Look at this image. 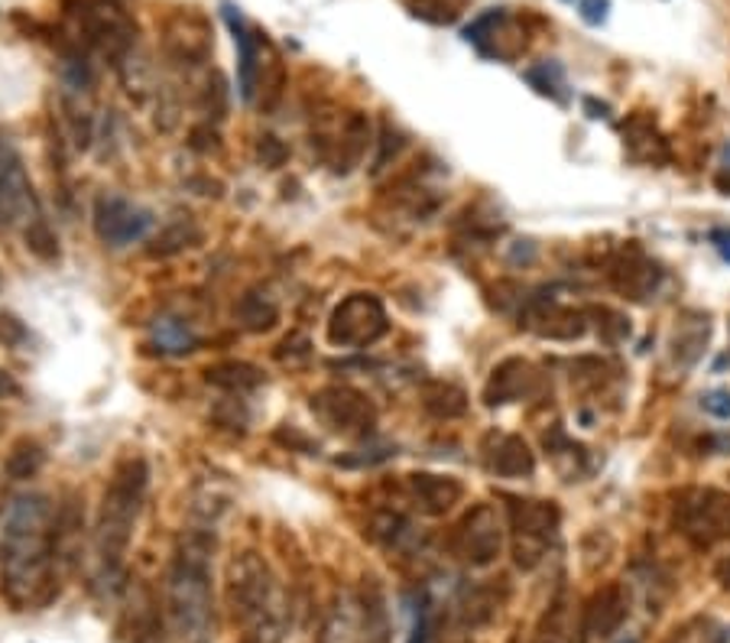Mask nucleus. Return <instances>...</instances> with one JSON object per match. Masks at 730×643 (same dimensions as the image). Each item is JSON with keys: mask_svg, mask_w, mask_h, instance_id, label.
Returning a JSON list of instances; mask_svg holds the SVG:
<instances>
[{"mask_svg": "<svg viewBox=\"0 0 730 643\" xmlns=\"http://www.w3.org/2000/svg\"><path fill=\"white\" fill-rule=\"evenodd\" d=\"M503 520L500 514L490 508V504H478L471 508L465 520L455 526V539H452V549L455 556L471 565V569H487L500 559L503 552Z\"/></svg>", "mask_w": 730, "mask_h": 643, "instance_id": "f8f14e48", "label": "nucleus"}, {"mask_svg": "<svg viewBox=\"0 0 730 643\" xmlns=\"http://www.w3.org/2000/svg\"><path fill=\"white\" fill-rule=\"evenodd\" d=\"M273 442L286 452H299V455H319V442L302 432L299 426H276L273 429Z\"/></svg>", "mask_w": 730, "mask_h": 643, "instance_id": "58836bf2", "label": "nucleus"}, {"mask_svg": "<svg viewBox=\"0 0 730 643\" xmlns=\"http://www.w3.org/2000/svg\"><path fill=\"white\" fill-rule=\"evenodd\" d=\"M189 146L195 153H202V156H212V153L222 150V133H218V128L212 121H202V124H195L192 133H189Z\"/></svg>", "mask_w": 730, "mask_h": 643, "instance_id": "37998d69", "label": "nucleus"}, {"mask_svg": "<svg viewBox=\"0 0 730 643\" xmlns=\"http://www.w3.org/2000/svg\"><path fill=\"white\" fill-rule=\"evenodd\" d=\"M376 143H380V153L373 156V176H376V172H383V169L390 166V159H396V156L406 150V136H403V133H399L396 128L383 124L380 133H376Z\"/></svg>", "mask_w": 730, "mask_h": 643, "instance_id": "ea45409f", "label": "nucleus"}, {"mask_svg": "<svg viewBox=\"0 0 730 643\" xmlns=\"http://www.w3.org/2000/svg\"><path fill=\"white\" fill-rule=\"evenodd\" d=\"M487 465L500 478H529L536 472V455H532V449H529V442L523 436L506 432L487 452Z\"/></svg>", "mask_w": 730, "mask_h": 643, "instance_id": "412c9836", "label": "nucleus"}, {"mask_svg": "<svg viewBox=\"0 0 730 643\" xmlns=\"http://www.w3.org/2000/svg\"><path fill=\"white\" fill-rule=\"evenodd\" d=\"M23 245H26V251H29L33 258L43 260V263H56V260L62 258L59 235L52 231V225H49L43 215H36V218L23 228Z\"/></svg>", "mask_w": 730, "mask_h": 643, "instance_id": "473e14b6", "label": "nucleus"}, {"mask_svg": "<svg viewBox=\"0 0 730 643\" xmlns=\"http://www.w3.org/2000/svg\"><path fill=\"white\" fill-rule=\"evenodd\" d=\"M608 13H610V0H582V20H585L588 26H601V23H608Z\"/></svg>", "mask_w": 730, "mask_h": 643, "instance_id": "49530a36", "label": "nucleus"}, {"mask_svg": "<svg viewBox=\"0 0 730 643\" xmlns=\"http://www.w3.org/2000/svg\"><path fill=\"white\" fill-rule=\"evenodd\" d=\"M153 342L163 355H189L199 348V335L192 332V325L172 315H163L153 322Z\"/></svg>", "mask_w": 730, "mask_h": 643, "instance_id": "2f4dec72", "label": "nucleus"}, {"mask_svg": "<svg viewBox=\"0 0 730 643\" xmlns=\"http://www.w3.org/2000/svg\"><path fill=\"white\" fill-rule=\"evenodd\" d=\"M669 643H725V631L715 621L698 618V621H689L685 628H679Z\"/></svg>", "mask_w": 730, "mask_h": 643, "instance_id": "a19ab883", "label": "nucleus"}, {"mask_svg": "<svg viewBox=\"0 0 730 643\" xmlns=\"http://www.w3.org/2000/svg\"><path fill=\"white\" fill-rule=\"evenodd\" d=\"M115 69H118V75H121L123 92H127L133 102L156 98V92L163 88V85H159V79H156V69H153L149 56H146V52H140V49L127 52Z\"/></svg>", "mask_w": 730, "mask_h": 643, "instance_id": "5701e85b", "label": "nucleus"}, {"mask_svg": "<svg viewBox=\"0 0 730 643\" xmlns=\"http://www.w3.org/2000/svg\"><path fill=\"white\" fill-rule=\"evenodd\" d=\"M526 82L539 92V95H546V98H552V102H565V95H562V88H565V75H562V69L555 66V62H542V66H536V69H529L526 72Z\"/></svg>", "mask_w": 730, "mask_h": 643, "instance_id": "c9c22d12", "label": "nucleus"}, {"mask_svg": "<svg viewBox=\"0 0 730 643\" xmlns=\"http://www.w3.org/2000/svg\"><path fill=\"white\" fill-rule=\"evenodd\" d=\"M225 20L235 33V46H238V92H241L243 105H253L256 98V79H260V59H263V43L270 39L266 33H256L241 10L235 3H225Z\"/></svg>", "mask_w": 730, "mask_h": 643, "instance_id": "2eb2a0df", "label": "nucleus"}, {"mask_svg": "<svg viewBox=\"0 0 730 643\" xmlns=\"http://www.w3.org/2000/svg\"><path fill=\"white\" fill-rule=\"evenodd\" d=\"M708 315H685L679 325H675V338H672V352H675V361L682 368H692L698 358H702V348L708 342Z\"/></svg>", "mask_w": 730, "mask_h": 643, "instance_id": "c756f323", "label": "nucleus"}, {"mask_svg": "<svg viewBox=\"0 0 730 643\" xmlns=\"http://www.w3.org/2000/svg\"><path fill=\"white\" fill-rule=\"evenodd\" d=\"M536 368L526 358H506L490 371V381L484 386L487 406H503V403H516L526 400L536 390Z\"/></svg>", "mask_w": 730, "mask_h": 643, "instance_id": "f3484780", "label": "nucleus"}, {"mask_svg": "<svg viewBox=\"0 0 730 643\" xmlns=\"http://www.w3.org/2000/svg\"><path fill=\"white\" fill-rule=\"evenodd\" d=\"M205 381L231 396H247L263 384V371L250 361H218L205 368Z\"/></svg>", "mask_w": 730, "mask_h": 643, "instance_id": "a878e982", "label": "nucleus"}, {"mask_svg": "<svg viewBox=\"0 0 730 643\" xmlns=\"http://www.w3.org/2000/svg\"><path fill=\"white\" fill-rule=\"evenodd\" d=\"M309 406L322 426L342 436H364L376 422V406L358 386L328 384L309 396Z\"/></svg>", "mask_w": 730, "mask_h": 643, "instance_id": "9d476101", "label": "nucleus"}, {"mask_svg": "<svg viewBox=\"0 0 730 643\" xmlns=\"http://www.w3.org/2000/svg\"><path fill=\"white\" fill-rule=\"evenodd\" d=\"M235 315H238L243 332L263 335V332L276 329V322H279V302L270 293H263V289H247L241 299H238V306H235Z\"/></svg>", "mask_w": 730, "mask_h": 643, "instance_id": "393cba45", "label": "nucleus"}, {"mask_svg": "<svg viewBox=\"0 0 730 643\" xmlns=\"http://www.w3.org/2000/svg\"><path fill=\"white\" fill-rule=\"evenodd\" d=\"M422 406L435 419H458L468 413V393L452 381H429L422 390Z\"/></svg>", "mask_w": 730, "mask_h": 643, "instance_id": "7c9ffc66", "label": "nucleus"}, {"mask_svg": "<svg viewBox=\"0 0 730 643\" xmlns=\"http://www.w3.org/2000/svg\"><path fill=\"white\" fill-rule=\"evenodd\" d=\"M529 322L542 338H555V342H572L585 335V312L562 309V306H542L539 315H532Z\"/></svg>", "mask_w": 730, "mask_h": 643, "instance_id": "bb28decb", "label": "nucleus"}, {"mask_svg": "<svg viewBox=\"0 0 730 643\" xmlns=\"http://www.w3.org/2000/svg\"><path fill=\"white\" fill-rule=\"evenodd\" d=\"M195 245H202V228H199V222L189 218V215H179L176 222H169V225L149 241L146 254L156 260H166L182 254V251H189V248H195Z\"/></svg>", "mask_w": 730, "mask_h": 643, "instance_id": "b1692460", "label": "nucleus"}, {"mask_svg": "<svg viewBox=\"0 0 730 643\" xmlns=\"http://www.w3.org/2000/svg\"><path fill=\"white\" fill-rule=\"evenodd\" d=\"M43 468H46V449H43L36 439H29V436H20V439L7 449V455H3V475H7L10 481H29V478H36Z\"/></svg>", "mask_w": 730, "mask_h": 643, "instance_id": "cd10ccee", "label": "nucleus"}, {"mask_svg": "<svg viewBox=\"0 0 730 643\" xmlns=\"http://www.w3.org/2000/svg\"><path fill=\"white\" fill-rule=\"evenodd\" d=\"M721 166H725V172H730V143L725 146V156H721Z\"/></svg>", "mask_w": 730, "mask_h": 643, "instance_id": "8fccbe9b", "label": "nucleus"}, {"mask_svg": "<svg viewBox=\"0 0 730 643\" xmlns=\"http://www.w3.org/2000/svg\"><path fill=\"white\" fill-rule=\"evenodd\" d=\"M506 520L513 533V559L523 572H532L542 556L549 552V543L559 533L562 514L555 501H532V498H506Z\"/></svg>", "mask_w": 730, "mask_h": 643, "instance_id": "423d86ee", "label": "nucleus"}, {"mask_svg": "<svg viewBox=\"0 0 730 643\" xmlns=\"http://www.w3.org/2000/svg\"><path fill=\"white\" fill-rule=\"evenodd\" d=\"M199 108H202V115H205L208 121H222V118L228 115V82H225V75H222L218 69L208 72L205 88H202V95H199Z\"/></svg>", "mask_w": 730, "mask_h": 643, "instance_id": "f704fd0d", "label": "nucleus"}, {"mask_svg": "<svg viewBox=\"0 0 730 643\" xmlns=\"http://www.w3.org/2000/svg\"><path fill=\"white\" fill-rule=\"evenodd\" d=\"M36 215L43 212L29 172L23 166V156L7 136H0V228H16V225L26 228Z\"/></svg>", "mask_w": 730, "mask_h": 643, "instance_id": "9b49d317", "label": "nucleus"}, {"mask_svg": "<svg viewBox=\"0 0 730 643\" xmlns=\"http://www.w3.org/2000/svg\"><path fill=\"white\" fill-rule=\"evenodd\" d=\"M409 498L412 504L426 516H445L455 504H462L465 498V485L452 475H432V472H419L406 478Z\"/></svg>", "mask_w": 730, "mask_h": 643, "instance_id": "dca6fc26", "label": "nucleus"}, {"mask_svg": "<svg viewBox=\"0 0 730 643\" xmlns=\"http://www.w3.org/2000/svg\"><path fill=\"white\" fill-rule=\"evenodd\" d=\"M92 225L101 245L108 248H127L133 241H143L146 231L153 228V215L130 199L115 192H98L95 209H92Z\"/></svg>", "mask_w": 730, "mask_h": 643, "instance_id": "ddd939ff", "label": "nucleus"}, {"mask_svg": "<svg viewBox=\"0 0 730 643\" xmlns=\"http://www.w3.org/2000/svg\"><path fill=\"white\" fill-rule=\"evenodd\" d=\"M325 332L335 348H351V352L370 348L390 332L386 306L380 302L376 293H351L332 309Z\"/></svg>", "mask_w": 730, "mask_h": 643, "instance_id": "0eeeda50", "label": "nucleus"}, {"mask_svg": "<svg viewBox=\"0 0 730 643\" xmlns=\"http://www.w3.org/2000/svg\"><path fill=\"white\" fill-rule=\"evenodd\" d=\"M319 643H364V602L355 592H338L325 615Z\"/></svg>", "mask_w": 730, "mask_h": 643, "instance_id": "a211bd4d", "label": "nucleus"}, {"mask_svg": "<svg viewBox=\"0 0 730 643\" xmlns=\"http://www.w3.org/2000/svg\"><path fill=\"white\" fill-rule=\"evenodd\" d=\"M705 413H711L715 419H730V390H711L702 396Z\"/></svg>", "mask_w": 730, "mask_h": 643, "instance_id": "c03bdc74", "label": "nucleus"}, {"mask_svg": "<svg viewBox=\"0 0 730 643\" xmlns=\"http://www.w3.org/2000/svg\"><path fill=\"white\" fill-rule=\"evenodd\" d=\"M273 358H276L279 365H286V368H306V365L312 361V342H309V335H306V332H289V335L276 345Z\"/></svg>", "mask_w": 730, "mask_h": 643, "instance_id": "e433bc0d", "label": "nucleus"}, {"mask_svg": "<svg viewBox=\"0 0 730 643\" xmlns=\"http://www.w3.org/2000/svg\"><path fill=\"white\" fill-rule=\"evenodd\" d=\"M215 533H182L166 572L169 643H212L215 638Z\"/></svg>", "mask_w": 730, "mask_h": 643, "instance_id": "f03ea898", "label": "nucleus"}, {"mask_svg": "<svg viewBox=\"0 0 730 643\" xmlns=\"http://www.w3.org/2000/svg\"><path fill=\"white\" fill-rule=\"evenodd\" d=\"M409 13L432 26H452L465 13V0H412Z\"/></svg>", "mask_w": 730, "mask_h": 643, "instance_id": "72a5a7b5", "label": "nucleus"}, {"mask_svg": "<svg viewBox=\"0 0 730 643\" xmlns=\"http://www.w3.org/2000/svg\"><path fill=\"white\" fill-rule=\"evenodd\" d=\"M62 7L75 23V39L85 52H98L118 66L136 49V23L123 0H62Z\"/></svg>", "mask_w": 730, "mask_h": 643, "instance_id": "39448f33", "label": "nucleus"}, {"mask_svg": "<svg viewBox=\"0 0 730 643\" xmlns=\"http://www.w3.org/2000/svg\"><path fill=\"white\" fill-rule=\"evenodd\" d=\"M121 634L127 643H163V634L169 638L149 588H133V602L123 608Z\"/></svg>", "mask_w": 730, "mask_h": 643, "instance_id": "6ab92c4d", "label": "nucleus"}, {"mask_svg": "<svg viewBox=\"0 0 730 643\" xmlns=\"http://www.w3.org/2000/svg\"><path fill=\"white\" fill-rule=\"evenodd\" d=\"M13 396H20V384L10 371L0 368V400H13Z\"/></svg>", "mask_w": 730, "mask_h": 643, "instance_id": "de8ad7c7", "label": "nucleus"}, {"mask_svg": "<svg viewBox=\"0 0 730 643\" xmlns=\"http://www.w3.org/2000/svg\"><path fill=\"white\" fill-rule=\"evenodd\" d=\"M159 46L172 66H182V69L208 66L215 56L212 20L199 7H176L159 26Z\"/></svg>", "mask_w": 730, "mask_h": 643, "instance_id": "6e6552de", "label": "nucleus"}, {"mask_svg": "<svg viewBox=\"0 0 730 643\" xmlns=\"http://www.w3.org/2000/svg\"><path fill=\"white\" fill-rule=\"evenodd\" d=\"M715 575H718V582H721V588H728V592H730V556H728V559H721V562H718V569H715Z\"/></svg>", "mask_w": 730, "mask_h": 643, "instance_id": "09e8293b", "label": "nucleus"}, {"mask_svg": "<svg viewBox=\"0 0 730 643\" xmlns=\"http://www.w3.org/2000/svg\"><path fill=\"white\" fill-rule=\"evenodd\" d=\"M0 283H3V273H0Z\"/></svg>", "mask_w": 730, "mask_h": 643, "instance_id": "3c124183", "label": "nucleus"}, {"mask_svg": "<svg viewBox=\"0 0 730 643\" xmlns=\"http://www.w3.org/2000/svg\"><path fill=\"white\" fill-rule=\"evenodd\" d=\"M659 279H662V270L653 260L643 258V251H636V248L613 263V286L633 299H649L656 293Z\"/></svg>", "mask_w": 730, "mask_h": 643, "instance_id": "aec40b11", "label": "nucleus"}, {"mask_svg": "<svg viewBox=\"0 0 730 643\" xmlns=\"http://www.w3.org/2000/svg\"><path fill=\"white\" fill-rule=\"evenodd\" d=\"M536 643H578V638L572 641V624H569L565 602H555L552 605V611H549V618H546V624H542Z\"/></svg>", "mask_w": 730, "mask_h": 643, "instance_id": "4c0bfd02", "label": "nucleus"}, {"mask_svg": "<svg viewBox=\"0 0 730 643\" xmlns=\"http://www.w3.org/2000/svg\"><path fill=\"white\" fill-rule=\"evenodd\" d=\"M149 488V465L143 455H123L111 472V481L101 495V508L95 520V556L101 579L118 582L123 556L133 539V526Z\"/></svg>", "mask_w": 730, "mask_h": 643, "instance_id": "20e7f679", "label": "nucleus"}, {"mask_svg": "<svg viewBox=\"0 0 730 643\" xmlns=\"http://www.w3.org/2000/svg\"><path fill=\"white\" fill-rule=\"evenodd\" d=\"M56 504L33 491L13 498L0 529V592L13 611H39L59 595L52 543Z\"/></svg>", "mask_w": 730, "mask_h": 643, "instance_id": "f257e3e1", "label": "nucleus"}, {"mask_svg": "<svg viewBox=\"0 0 730 643\" xmlns=\"http://www.w3.org/2000/svg\"><path fill=\"white\" fill-rule=\"evenodd\" d=\"M373 140V128H370V118L361 111H351L342 124V133L335 140V172H351L367 153V143Z\"/></svg>", "mask_w": 730, "mask_h": 643, "instance_id": "4be33fe9", "label": "nucleus"}, {"mask_svg": "<svg viewBox=\"0 0 730 643\" xmlns=\"http://www.w3.org/2000/svg\"><path fill=\"white\" fill-rule=\"evenodd\" d=\"M225 602L231 621L243 631L247 643H279L286 631V595L266 565V559L253 549L231 556L225 575Z\"/></svg>", "mask_w": 730, "mask_h": 643, "instance_id": "7ed1b4c3", "label": "nucleus"}, {"mask_svg": "<svg viewBox=\"0 0 730 643\" xmlns=\"http://www.w3.org/2000/svg\"><path fill=\"white\" fill-rule=\"evenodd\" d=\"M623 143L630 146L633 159H646V163H666L669 159V146L662 140V133L646 118H633L630 128H623Z\"/></svg>", "mask_w": 730, "mask_h": 643, "instance_id": "c85d7f7f", "label": "nucleus"}, {"mask_svg": "<svg viewBox=\"0 0 730 643\" xmlns=\"http://www.w3.org/2000/svg\"><path fill=\"white\" fill-rule=\"evenodd\" d=\"M0 342L3 345H23L26 342V329L20 325V319L0 312Z\"/></svg>", "mask_w": 730, "mask_h": 643, "instance_id": "a18cd8bd", "label": "nucleus"}, {"mask_svg": "<svg viewBox=\"0 0 730 643\" xmlns=\"http://www.w3.org/2000/svg\"><path fill=\"white\" fill-rule=\"evenodd\" d=\"M256 159H260L266 169H279V166H286V159H289V146H286L276 133H263V136L256 140Z\"/></svg>", "mask_w": 730, "mask_h": 643, "instance_id": "79ce46f5", "label": "nucleus"}, {"mask_svg": "<svg viewBox=\"0 0 730 643\" xmlns=\"http://www.w3.org/2000/svg\"><path fill=\"white\" fill-rule=\"evenodd\" d=\"M626 608H630V602H626V592H623L620 585H605V588H598V592L585 602V608H582L578 643L610 641V638L623 628V621H626Z\"/></svg>", "mask_w": 730, "mask_h": 643, "instance_id": "4468645a", "label": "nucleus"}, {"mask_svg": "<svg viewBox=\"0 0 730 643\" xmlns=\"http://www.w3.org/2000/svg\"><path fill=\"white\" fill-rule=\"evenodd\" d=\"M675 526L698 549L718 546L730 536V495L718 488L682 491L675 504Z\"/></svg>", "mask_w": 730, "mask_h": 643, "instance_id": "1a4fd4ad", "label": "nucleus"}]
</instances>
